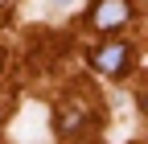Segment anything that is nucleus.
<instances>
[{
    "mask_svg": "<svg viewBox=\"0 0 148 144\" xmlns=\"http://www.w3.org/2000/svg\"><path fill=\"white\" fill-rule=\"evenodd\" d=\"M90 66L99 74H107V78H119V74L132 70V45L127 41H107V45H99L90 53Z\"/></svg>",
    "mask_w": 148,
    "mask_h": 144,
    "instance_id": "f257e3e1",
    "label": "nucleus"
},
{
    "mask_svg": "<svg viewBox=\"0 0 148 144\" xmlns=\"http://www.w3.org/2000/svg\"><path fill=\"white\" fill-rule=\"evenodd\" d=\"M132 21V0H95L90 8V25L99 33H115Z\"/></svg>",
    "mask_w": 148,
    "mask_h": 144,
    "instance_id": "f03ea898",
    "label": "nucleus"
},
{
    "mask_svg": "<svg viewBox=\"0 0 148 144\" xmlns=\"http://www.w3.org/2000/svg\"><path fill=\"white\" fill-rule=\"evenodd\" d=\"M82 123H86V111H82V107H66V111H58V132H62V136H74Z\"/></svg>",
    "mask_w": 148,
    "mask_h": 144,
    "instance_id": "7ed1b4c3",
    "label": "nucleus"
}]
</instances>
